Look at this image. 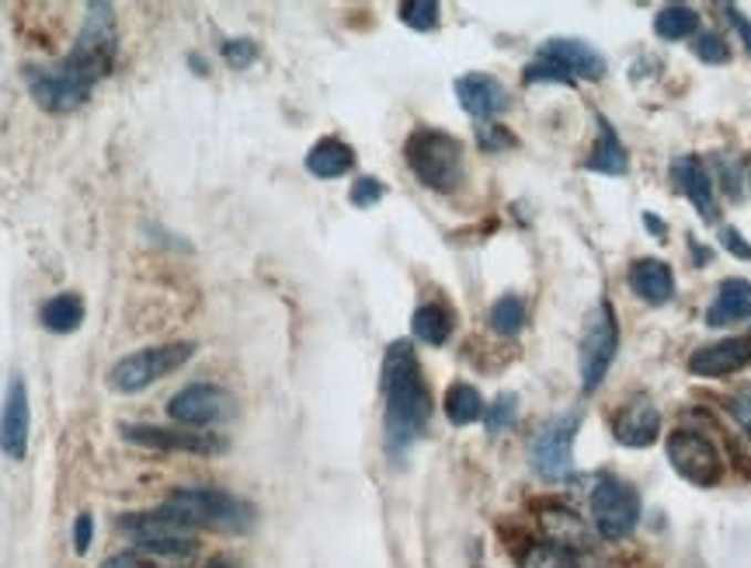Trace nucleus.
<instances>
[{
	"mask_svg": "<svg viewBox=\"0 0 751 568\" xmlns=\"http://www.w3.org/2000/svg\"><path fill=\"white\" fill-rule=\"evenodd\" d=\"M87 21L70 50L60 63L53 66H29V91L32 99L45 112H77L87 99L94 84H98L118 53V32H115V14L108 4H87Z\"/></svg>",
	"mask_w": 751,
	"mask_h": 568,
	"instance_id": "1",
	"label": "nucleus"
},
{
	"mask_svg": "<svg viewBox=\"0 0 751 568\" xmlns=\"http://www.w3.org/2000/svg\"><path fill=\"white\" fill-rule=\"evenodd\" d=\"M383 394H386V446L390 454L404 450L421 436L431 415V394L410 342H394L383 357Z\"/></svg>",
	"mask_w": 751,
	"mask_h": 568,
	"instance_id": "2",
	"label": "nucleus"
},
{
	"mask_svg": "<svg viewBox=\"0 0 751 568\" xmlns=\"http://www.w3.org/2000/svg\"><path fill=\"white\" fill-rule=\"evenodd\" d=\"M185 527L244 534L254 524V506L227 488H175L164 503Z\"/></svg>",
	"mask_w": 751,
	"mask_h": 568,
	"instance_id": "3",
	"label": "nucleus"
},
{
	"mask_svg": "<svg viewBox=\"0 0 751 568\" xmlns=\"http://www.w3.org/2000/svg\"><path fill=\"white\" fill-rule=\"evenodd\" d=\"M407 168L431 193H452L463 182V144L442 130H418L410 133L407 147Z\"/></svg>",
	"mask_w": 751,
	"mask_h": 568,
	"instance_id": "4",
	"label": "nucleus"
},
{
	"mask_svg": "<svg viewBox=\"0 0 751 568\" xmlns=\"http://www.w3.org/2000/svg\"><path fill=\"white\" fill-rule=\"evenodd\" d=\"M118 530L136 540L139 555H154L167 561H185L196 555V534L185 527L171 509H154V513H129L118 519Z\"/></svg>",
	"mask_w": 751,
	"mask_h": 568,
	"instance_id": "5",
	"label": "nucleus"
},
{
	"mask_svg": "<svg viewBox=\"0 0 751 568\" xmlns=\"http://www.w3.org/2000/svg\"><path fill=\"white\" fill-rule=\"evenodd\" d=\"M191 357H196V345L191 342H171V345H150V349H139L133 357H123L112 373H108V384L118 394H136V391H147L150 384H157L160 376L181 370Z\"/></svg>",
	"mask_w": 751,
	"mask_h": 568,
	"instance_id": "6",
	"label": "nucleus"
},
{
	"mask_svg": "<svg viewBox=\"0 0 751 568\" xmlns=\"http://www.w3.org/2000/svg\"><path fill=\"white\" fill-rule=\"evenodd\" d=\"M619 349V324L609 300H598V307L588 314L585 342H581V388L598 391L605 373H609Z\"/></svg>",
	"mask_w": 751,
	"mask_h": 568,
	"instance_id": "7",
	"label": "nucleus"
},
{
	"mask_svg": "<svg viewBox=\"0 0 751 568\" xmlns=\"http://www.w3.org/2000/svg\"><path fill=\"white\" fill-rule=\"evenodd\" d=\"M592 524L605 540H626L640 524V495L634 485L605 478L592 492Z\"/></svg>",
	"mask_w": 751,
	"mask_h": 568,
	"instance_id": "8",
	"label": "nucleus"
},
{
	"mask_svg": "<svg viewBox=\"0 0 751 568\" xmlns=\"http://www.w3.org/2000/svg\"><path fill=\"white\" fill-rule=\"evenodd\" d=\"M668 461L671 467L682 475L686 482L699 485V488H710L723 478V457L720 450L692 430H678L668 440Z\"/></svg>",
	"mask_w": 751,
	"mask_h": 568,
	"instance_id": "9",
	"label": "nucleus"
},
{
	"mask_svg": "<svg viewBox=\"0 0 751 568\" xmlns=\"http://www.w3.org/2000/svg\"><path fill=\"white\" fill-rule=\"evenodd\" d=\"M577 425H581V415H561V419H553L536 440H532V467L540 471V478L561 482V478L571 475Z\"/></svg>",
	"mask_w": 751,
	"mask_h": 568,
	"instance_id": "10",
	"label": "nucleus"
},
{
	"mask_svg": "<svg viewBox=\"0 0 751 568\" xmlns=\"http://www.w3.org/2000/svg\"><path fill=\"white\" fill-rule=\"evenodd\" d=\"M167 415L185 430H206L230 415V394L216 384H188L171 397Z\"/></svg>",
	"mask_w": 751,
	"mask_h": 568,
	"instance_id": "11",
	"label": "nucleus"
},
{
	"mask_svg": "<svg viewBox=\"0 0 751 568\" xmlns=\"http://www.w3.org/2000/svg\"><path fill=\"white\" fill-rule=\"evenodd\" d=\"M123 440L136 446H150V450H175V454H220L227 446L216 433L202 430H164V425H123Z\"/></svg>",
	"mask_w": 751,
	"mask_h": 568,
	"instance_id": "12",
	"label": "nucleus"
},
{
	"mask_svg": "<svg viewBox=\"0 0 751 568\" xmlns=\"http://www.w3.org/2000/svg\"><path fill=\"white\" fill-rule=\"evenodd\" d=\"M29 430H32V409H29V388L21 376H11L4 412H0V450L11 461H25L29 454Z\"/></svg>",
	"mask_w": 751,
	"mask_h": 568,
	"instance_id": "13",
	"label": "nucleus"
},
{
	"mask_svg": "<svg viewBox=\"0 0 751 568\" xmlns=\"http://www.w3.org/2000/svg\"><path fill=\"white\" fill-rule=\"evenodd\" d=\"M613 436H616V443H623L629 450L654 446L661 436V412L654 409L647 397L626 401L616 415V422H613Z\"/></svg>",
	"mask_w": 751,
	"mask_h": 568,
	"instance_id": "14",
	"label": "nucleus"
},
{
	"mask_svg": "<svg viewBox=\"0 0 751 568\" xmlns=\"http://www.w3.org/2000/svg\"><path fill=\"white\" fill-rule=\"evenodd\" d=\"M540 60L546 63H556L561 70H567V74L577 81H598L605 78V56L595 50V45L581 42V39H550L543 50H540Z\"/></svg>",
	"mask_w": 751,
	"mask_h": 568,
	"instance_id": "15",
	"label": "nucleus"
},
{
	"mask_svg": "<svg viewBox=\"0 0 751 568\" xmlns=\"http://www.w3.org/2000/svg\"><path fill=\"white\" fill-rule=\"evenodd\" d=\"M748 363H751V342L748 339H723V342L696 349L689 357V373L720 381V376H731V373L744 370Z\"/></svg>",
	"mask_w": 751,
	"mask_h": 568,
	"instance_id": "16",
	"label": "nucleus"
},
{
	"mask_svg": "<svg viewBox=\"0 0 751 568\" xmlns=\"http://www.w3.org/2000/svg\"><path fill=\"white\" fill-rule=\"evenodd\" d=\"M456 99L470 112L473 120H491V115L508 109V91L498 78L491 74H467L456 81Z\"/></svg>",
	"mask_w": 751,
	"mask_h": 568,
	"instance_id": "17",
	"label": "nucleus"
},
{
	"mask_svg": "<svg viewBox=\"0 0 751 568\" xmlns=\"http://www.w3.org/2000/svg\"><path fill=\"white\" fill-rule=\"evenodd\" d=\"M671 175H675V185L686 193V199L699 209V217L707 224L717 220L713 178L707 172V164H702L699 157H678V161H671Z\"/></svg>",
	"mask_w": 751,
	"mask_h": 568,
	"instance_id": "18",
	"label": "nucleus"
},
{
	"mask_svg": "<svg viewBox=\"0 0 751 568\" xmlns=\"http://www.w3.org/2000/svg\"><path fill=\"white\" fill-rule=\"evenodd\" d=\"M540 524L550 537V544H561L567 551H585L592 544L588 524L581 519L574 509L561 506V503H540Z\"/></svg>",
	"mask_w": 751,
	"mask_h": 568,
	"instance_id": "19",
	"label": "nucleus"
},
{
	"mask_svg": "<svg viewBox=\"0 0 751 568\" xmlns=\"http://www.w3.org/2000/svg\"><path fill=\"white\" fill-rule=\"evenodd\" d=\"M626 282L647 303H668L675 297V276L661 258H637L626 272Z\"/></svg>",
	"mask_w": 751,
	"mask_h": 568,
	"instance_id": "20",
	"label": "nucleus"
},
{
	"mask_svg": "<svg viewBox=\"0 0 751 568\" xmlns=\"http://www.w3.org/2000/svg\"><path fill=\"white\" fill-rule=\"evenodd\" d=\"M744 318H751V282L748 279H723L717 300L707 311V324L723 328V324H734V321H744Z\"/></svg>",
	"mask_w": 751,
	"mask_h": 568,
	"instance_id": "21",
	"label": "nucleus"
},
{
	"mask_svg": "<svg viewBox=\"0 0 751 568\" xmlns=\"http://www.w3.org/2000/svg\"><path fill=\"white\" fill-rule=\"evenodd\" d=\"M352 164H355V151L345 140H334V136L317 140L306 154V172L317 178H342L352 172Z\"/></svg>",
	"mask_w": 751,
	"mask_h": 568,
	"instance_id": "22",
	"label": "nucleus"
},
{
	"mask_svg": "<svg viewBox=\"0 0 751 568\" xmlns=\"http://www.w3.org/2000/svg\"><path fill=\"white\" fill-rule=\"evenodd\" d=\"M585 168L588 172H602V175H626L629 168V157H626V147H623V140L616 136V130L609 126L598 115V140H595V147L585 161Z\"/></svg>",
	"mask_w": 751,
	"mask_h": 568,
	"instance_id": "23",
	"label": "nucleus"
},
{
	"mask_svg": "<svg viewBox=\"0 0 751 568\" xmlns=\"http://www.w3.org/2000/svg\"><path fill=\"white\" fill-rule=\"evenodd\" d=\"M42 324L56 331V335H66V331H74L81 328L84 321V300L77 293H56L42 303V311H39Z\"/></svg>",
	"mask_w": 751,
	"mask_h": 568,
	"instance_id": "24",
	"label": "nucleus"
},
{
	"mask_svg": "<svg viewBox=\"0 0 751 568\" xmlns=\"http://www.w3.org/2000/svg\"><path fill=\"white\" fill-rule=\"evenodd\" d=\"M410 331H415V339H421L425 345H442L452 335V314L442 303H421L415 318H410Z\"/></svg>",
	"mask_w": 751,
	"mask_h": 568,
	"instance_id": "25",
	"label": "nucleus"
},
{
	"mask_svg": "<svg viewBox=\"0 0 751 568\" xmlns=\"http://www.w3.org/2000/svg\"><path fill=\"white\" fill-rule=\"evenodd\" d=\"M654 32H658L665 42H678V39H689L699 32V14L686 4H671L665 8L658 18H654Z\"/></svg>",
	"mask_w": 751,
	"mask_h": 568,
	"instance_id": "26",
	"label": "nucleus"
},
{
	"mask_svg": "<svg viewBox=\"0 0 751 568\" xmlns=\"http://www.w3.org/2000/svg\"><path fill=\"white\" fill-rule=\"evenodd\" d=\"M446 415L452 425H470L483 415V397L470 384H452L446 391Z\"/></svg>",
	"mask_w": 751,
	"mask_h": 568,
	"instance_id": "27",
	"label": "nucleus"
},
{
	"mask_svg": "<svg viewBox=\"0 0 751 568\" xmlns=\"http://www.w3.org/2000/svg\"><path fill=\"white\" fill-rule=\"evenodd\" d=\"M519 568H577V555L561 548V544L540 540L519 555Z\"/></svg>",
	"mask_w": 751,
	"mask_h": 568,
	"instance_id": "28",
	"label": "nucleus"
},
{
	"mask_svg": "<svg viewBox=\"0 0 751 568\" xmlns=\"http://www.w3.org/2000/svg\"><path fill=\"white\" fill-rule=\"evenodd\" d=\"M491 328L498 331V335H504V339L519 335V331L525 328V303H522V297L504 293V297L491 307Z\"/></svg>",
	"mask_w": 751,
	"mask_h": 568,
	"instance_id": "29",
	"label": "nucleus"
},
{
	"mask_svg": "<svg viewBox=\"0 0 751 568\" xmlns=\"http://www.w3.org/2000/svg\"><path fill=\"white\" fill-rule=\"evenodd\" d=\"M400 21L415 32H431L439 25V4H435V0H404Z\"/></svg>",
	"mask_w": 751,
	"mask_h": 568,
	"instance_id": "30",
	"label": "nucleus"
},
{
	"mask_svg": "<svg viewBox=\"0 0 751 568\" xmlns=\"http://www.w3.org/2000/svg\"><path fill=\"white\" fill-rule=\"evenodd\" d=\"M515 415H519V397H515V394H501L491 409H483V422H488V433H491V436L504 433L508 425L515 422Z\"/></svg>",
	"mask_w": 751,
	"mask_h": 568,
	"instance_id": "31",
	"label": "nucleus"
},
{
	"mask_svg": "<svg viewBox=\"0 0 751 568\" xmlns=\"http://www.w3.org/2000/svg\"><path fill=\"white\" fill-rule=\"evenodd\" d=\"M383 196H386V185H383L379 178H373V175H362V178H355L352 193H348V199H352L358 209H369V206H376Z\"/></svg>",
	"mask_w": 751,
	"mask_h": 568,
	"instance_id": "32",
	"label": "nucleus"
},
{
	"mask_svg": "<svg viewBox=\"0 0 751 568\" xmlns=\"http://www.w3.org/2000/svg\"><path fill=\"white\" fill-rule=\"evenodd\" d=\"M525 81L529 84H540V81H550V84H574V78L567 74V70H561L556 63H546V60H536V63H529L525 66Z\"/></svg>",
	"mask_w": 751,
	"mask_h": 568,
	"instance_id": "33",
	"label": "nucleus"
},
{
	"mask_svg": "<svg viewBox=\"0 0 751 568\" xmlns=\"http://www.w3.org/2000/svg\"><path fill=\"white\" fill-rule=\"evenodd\" d=\"M692 50H696V56H699L702 63H727V60H731V50H727V42H723L720 35H713V32L699 35Z\"/></svg>",
	"mask_w": 751,
	"mask_h": 568,
	"instance_id": "34",
	"label": "nucleus"
},
{
	"mask_svg": "<svg viewBox=\"0 0 751 568\" xmlns=\"http://www.w3.org/2000/svg\"><path fill=\"white\" fill-rule=\"evenodd\" d=\"M480 147L488 151V154H494V151H504V147H515V136L508 133L504 126H498V123H483L480 126Z\"/></svg>",
	"mask_w": 751,
	"mask_h": 568,
	"instance_id": "35",
	"label": "nucleus"
},
{
	"mask_svg": "<svg viewBox=\"0 0 751 568\" xmlns=\"http://www.w3.org/2000/svg\"><path fill=\"white\" fill-rule=\"evenodd\" d=\"M223 56H227V63H230V66L244 70L248 63H254V56H258V45H254L251 39H230V42H223Z\"/></svg>",
	"mask_w": 751,
	"mask_h": 568,
	"instance_id": "36",
	"label": "nucleus"
},
{
	"mask_svg": "<svg viewBox=\"0 0 751 568\" xmlns=\"http://www.w3.org/2000/svg\"><path fill=\"white\" fill-rule=\"evenodd\" d=\"M91 540H94V519H91V513H81L74 519V551L77 555H87Z\"/></svg>",
	"mask_w": 751,
	"mask_h": 568,
	"instance_id": "37",
	"label": "nucleus"
},
{
	"mask_svg": "<svg viewBox=\"0 0 751 568\" xmlns=\"http://www.w3.org/2000/svg\"><path fill=\"white\" fill-rule=\"evenodd\" d=\"M727 412L738 419V425L744 433H751V391H741V394H734L731 401H727Z\"/></svg>",
	"mask_w": 751,
	"mask_h": 568,
	"instance_id": "38",
	"label": "nucleus"
},
{
	"mask_svg": "<svg viewBox=\"0 0 751 568\" xmlns=\"http://www.w3.org/2000/svg\"><path fill=\"white\" fill-rule=\"evenodd\" d=\"M720 241H723V248L731 251V255H738V258H751V245L741 238V230H738V227H723Z\"/></svg>",
	"mask_w": 751,
	"mask_h": 568,
	"instance_id": "39",
	"label": "nucleus"
},
{
	"mask_svg": "<svg viewBox=\"0 0 751 568\" xmlns=\"http://www.w3.org/2000/svg\"><path fill=\"white\" fill-rule=\"evenodd\" d=\"M102 568H157V561H147L139 551H123V555H112Z\"/></svg>",
	"mask_w": 751,
	"mask_h": 568,
	"instance_id": "40",
	"label": "nucleus"
},
{
	"mask_svg": "<svg viewBox=\"0 0 751 568\" xmlns=\"http://www.w3.org/2000/svg\"><path fill=\"white\" fill-rule=\"evenodd\" d=\"M727 18L734 21V29H738V35L744 39V50L751 53V21L738 11V8H727Z\"/></svg>",
	"mask_w": 751,
	"mask_h": 568,
	"instance_id": "41",
	"label": "nucleus"
},
{
	"mask_svg": "<svg viewBox=\"0 0 751 568\" xmlns=\"http://www.w3.org/2000/svg\"><path fill=\"white\" fill-rule=\"evenodd\" d=\"M644 224L654 230V234H658V238H661V234H665V224L658 220V217H650V213H644Z\"/></svg>",
	"mask_w": 751,
	"mask_h": 568,
	"instance_id": "42",
	"label": "nucleus"
},
{
	"mask_svg": "<svg viewBox=\"0 0 751 568\" xmlns=\"http://www.w3.org/2000/svg\"><path fill=\"white\" fill-rule=\"evenodd\" d=\"M209 568H237V565H233L230 558H216V561H212Z\"/></svg>",
	"mask_w": 751,
	"mask_h": 568,
	"instance_id": "43",
	"label": "nucleus"
},
{
	"mask_svg": "<svg viewBox=\"0 0 751 568\" xmlns=\"http://www.w3.org/2000/svg\"><path fill=\"white\" fill-rule=\"evenodd\" d=\"M748 178H751V168H748Z\"/></svg>",
	"mask_w": 751,
	"mask_h": 568,
	"instance_id": "44",
	"label": "nucleus"
}]
</instances>
